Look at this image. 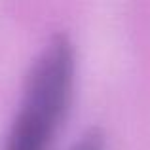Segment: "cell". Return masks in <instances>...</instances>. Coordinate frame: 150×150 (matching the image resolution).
<instances>
[{"instance_id":"1","label":"cell","mask_w":150,"mask_h":150,"mask_svg":"<svg viewBox=\"0 0 150 150\" xmlns=\"http://www.w3.org/2000/svg\"><path fill=\"white\" fill-rule=\"evenodd\" d=\"M74 50L57 36L34 61L4 150H50L65 120L74 88Z\"/></svg>"},{"instance_id":"2","label":"cell","mask_w":150,"mask_h":150,"mask_svg":"<svg viewBox=\"0 0 150 150\" xmlns=\"http://www.w3.org/2000/svg\"><path fill=\"white\" fill-rule=\"evenodd\" d=\"M72 150H105V143L97 131H89L74 144Z\"/></svg>"}]
</instances>
